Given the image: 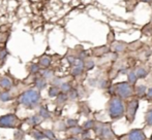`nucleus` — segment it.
Listing matches in <instances>:
<instances>
[{"instance_id":"f257e3e1","label":"nucleus","mask_w":152,"mask_h":140,"mask_svg":"<svg viewBox=\"0 0 152 140\" xmlns=\"http://www.w3.org/2000/svg\"><path fill=\"white\" fill-rule=\"evenodd\" d=\"M108 111L110 118H113V120L121 118L125 113V107H124L122 98H120L119 96L112 97L111 100L109 101Z\"/></svg>"},{"instance_id":"f03ea898","label":"nucleus","mask_w":152,"mask_h":140,"mask_svg":"<svg viewBox=\"0 0 152 140\" xmlns=\"http://www.w3.org/2000/svg\"><path fill=\"white\" fill-rule=\"evenodd\" d=\"M40 101V94L36 90H28L23 93L19 98V102L28 108L36 106Z\"/></svg>"},{"instance_id":"7ed1b4c3","label":"nucleus","mask_w":152,"mask_h":140,"mask_svg":"<svg viewBox=\"0 0 152 140\" xmlns=\"http://www.w3.org/2000/svg\"><path fill=\"white\" fill-rule=\"evenodd\" d=\"M94 130H95V132H96V135L102 140H112L114 138L113 131L109 124L98 123L97 125L94 126Z\"/></svg>"},{"instance_id":"20e7f679","label":"nucleus","mask_w":152,"mask_h":140,"mask_svg":"<svg viewBox=\"0 0 152 140\" xmlns=\"http://www.w3.org/2000/svg\"><path fill=\"white\" fill-rule=\"evenodd\" d=\"M115 92H116L117 96H119L122 99H127L132 96L134 92H132V84L126 82H119L115 86Z\"/></svg>"},{"instance_id":"39448f33","label":"nucleus","mask_w":152,"mask_h":140,"mask_svg":"<svg viewBox=\"0 0 152 140\" xmlns=\"http://www.w3.org/2000/svg\"><path fill=\"white\" fill-rule=\"evenodd\" d=\"M21 121L16 114H6L0 116V128H19Z\"/></svg>"},{"instance_id":"423d86ee","label":"nucleus","mask_w":152,"mask_h":140,"mask_svg":"<svg viewBox=\"0 0 152 140\" xmlns=\"http://www.w3.org/2000/svg\"><path fill=\"white\" fill-rule=\"evenodd\" d=\"M139 108V100L138 99H132L130 101H128L127 105L125 108V115L126 118L128 120V122L132 123L136 118L137 110Z\"/></svg>"},{"instance_id":"0eeeda50","label":"nucleus","mask_w":152,"mask_h":140,"mask_svg":"<svg viewBox=\"0 0 152 140\" xmlns=\"http://www.w3.org/2000/svg\"><path fill=\"white\" fill-rule=\"evenodd\" d=\"M127 140H146V135L142 129H134L127 134Z\"/></svg>"},{"instance_id":"6e6552de","label":"nucleus","mask_w":152,"mask_h":140,"mask_svg":"<svg viewBox=\"0 0 152 140\" xmlns=\"http://www.w3.org/2000/svg\"><path fill=\"white\" fill-rule=\"evenodd\" d=\"M12 82L10 80V77L3 76V77L0 78V87L1 88L5 89V90H10L12 88Z\"/></svg>"},{"instance_id":"1a4fd4ad","label":"nucleus","mask_w":152,"mask_h":140,"mask_svg":"<svg viewBox=\"0 0 152 140\" xmlns=\"http://www.w3.org/2000/svg\"><path fill=\"white\" fill-rule=\"evenodd\" d=\"M136 93L138 96L143 97L147 94V88L145 84H139V86L136 87Z\"/></svg>"},{"instance_id":"9d476101","label":"nucleus","mask_w":152,"mask_h":140,"mask_svg":"<svg viewBox=\"0 0 152 140\" xmlns=\"http://www.w3.org/2000/svg\"><path fill=\"white\" fill-rule=\"evenodd\" d=\"M35 86L38 90H42L47 87V82H46V78L44 77H39V78H36L35 80Z\"/></svg>"},{"instance_id":"9b49d317","label":"nucleus","mask_w":152,"mask_h":140,"mask_svg":"<svg viewBox=\"0 0 152 140\" xmlns=\"http://www.w3.org/2000/svg\"><path fill=\"white\" fill-rule=\"evenodd\" d=\"M138 75H137L136 71H129L127 74V79H128V82L132 84H134L138 80Z\"/></svg>"},{"instance_id":"f8f14e48","label":"nucleus","mask_w":152,"mask_h":140,"mask_svg":"<svg viewBox=\"0 0 152 140\" xmlns=\"http://www.w3.org/2000/svg\"><path fill=\"white\" fill-rule=\"evenodd\" d=\"M50 64H51V58H50V57L44 56V57H42V58H40V60H39V65H40V66L48 68Z\"/></svg>"},{"instance_id":"ddd939ff","label":"nucleus","mask_w":152,"mask_h":140,"mask_svg":"<svg viewBox=\"0 0 152 140\" xmlns=\"http://www.w3.org/2000/svg\"><path fill=\"white\" fill-rule=\"evenodd\" d=\"M42 121V118L40 115H33V116H31V118L28 120V123H29V125H33V126H36V125L39 124Z\"/></svg>"},{"instance_id":"4468645a","label":"nucleus","mask_w":152,"mask_h":140,"mask_svg":"<svg viewBox=\"0 0 152 140\" xmlns=\"http://www.w3.org/2000/svg\"><path fill=\"white\" fill-rule=\"evenodd\" d=\"M40 73H42V77L44 78H52L53 76H54V72L52 71V70H50V69H48V68H46V69H44V70H42L40 71Z\"/></svg>"},{"instance_id":"2eb2a0df","label":"nucleus","mask_w":152,"mask_h":140,"mask_svg":"<svg viewBox=\"0 0 152 140\" xmlns=\"http://www.w3.org/2000/svg\"><path fill=\"white\" fill-rule=\"evenodd\" d=\"M39 115L42 116V118H51L50 112L48 111V109H47L45 106H42V107L39 108Z\"/></svg>"},{"instance_id":"dca6fc26","label":"nucleus","mask_w":152,"mask_h":140,"mask_svg":"<svg viewBox=\"0 0 152 140\" xmlns=\"http://www.w3.org/2000/svg\"><path fill=\"white\" fill-rule=\"evenodd\" d=\"M82 133H83V129L79 126L72 127V128L69 129V134L74 135V136H76V135H78V134H82Z\"/></svg>"},{"instance_id":"f3484780","label":"nucleus","mask_w":152,"mask_h":140,"mask_svg":"<svg viewBox=\"0 0 152 140\" xmlns=\"http://www.w3.org/2000/svg\"><path fill=\"white\" fill-rule=\"evenodd\" d=\"M59 94H60V92H59L58 87H51L50 90H49V96L50 97H57Z\"/></svg>"},{"instance_id":"a211bd4d","label":"nucleus","mask_w":152,"mask_h":140,"mask_svg":"<svg viewBox=\"0 0 152 140\" xmlns=\"http://www.w3.org/2000/svg\"><path fill=\"white\" fill-rule=\"evenodd\" d=\"M32 137L35 140H42L44 138H46L44 132H39V131H32Z\"/></svg>"},{"instance_id":"6ab92c4d","label":"nucleus","mask_w":152,"mask_h":140,"mask_svg":"<svg viewBox=\"0 0 152 140\" xmlns=\"http://www.w3.org/2000/svg\"><path fill=\"white\" fill-rule=\"evenodd\" d=\"M83 70H84V67H80V66H74L72 69V74L74 76H79L82 74Z\"/></svg>"},{"instance_id":"aec40b11","label":"nucleus","mask_w":152,"mask_h":140,"mask_svg":"<svg viewBox=\"0 0 152 140\" xmlns=\"http://www.w3.org/2000/svg\"><path fill=\"white\" fill-rule=\"evenodd\" d=\"M136 73H137V75H138L139 78H145L147 76V74H148L147 73V70L145 68H142V67H140V68L137 69Z\"/></svg>"},{"instance_id":"412c9836","label":"nucleus","mask_w":152,"mask_h":140,"mask_svg":"<svg viewBox=\"0 0 152 140\" xmlns=\"http://www.w3.org/2000/svg\"><path fill=\"white\" fill-rule=\"evenodd\" d=\"M0 100L3 101V102L12 100V95L10 94V92H2L0 94Z\"/></svg>"},{"instance_id":"4be33fe9","label":"nucleus","mask_w":152,"mask_h":140,"mask_svg":"<svg viewBox=\"0 0 152 140\" xmlns=\"http://www.w3.org/2000/svg\"><path fill=\"white\" fill-rule=\"evenodd\" d=\"M60 90L62 93H68L70 90H72V87H70L69 84H67V82H62L61 86H60Z\"/></svg>"},{"instance_id":"5701e85b","label":"nucleus","mask_w":152,"mask_h":140,"mask_svg":"<svg viewBox=\"0 0 152 140\" xmlns=\"http://www.w3.org/2000/svg\"><path fill=\"white\" fill-rule=\"evenodd\" d=\"M66 100H67V96H66L65 93H60V94L57 96V103H58V104H62V103H64Z\"/></svg>"},{"instance_id":"b1692460","label":"nucleus","mask_w":152,"mask_h":140,"mask_svg":"<svg viewBox=\"0 0 152 140\" xmlns=\"http://www.w3.org/2000/svg\"><path fill=\"white\" fill-rule=\"evenodd\" d=\"M42 132H44L45 136H46L47 138H49V139H51V140H55V139H56V137H55V134H54V132H53V131H51V130H44Z\"/></svg>"},{"instance_id":"393cba45","label":"nucleus","mask_w":152,"mask_h":140,"mask_svg":"<svg viewBox=\"0 0 152 140\" xmlns=\"http://www.w3.org/2000/svg\"><path fill=\"white\" fill-rule=\"evenodd\" d=\"M145 121H146V123H147L148 126H152V109L148 110V112L146 113Z\"/></svg>"},{"instance_id":"a878e982","label":"nucleus","mask_w":152,"mask_h":140,"mask_svg":"<svg viewBox=\"0 0 152 140\" xmlns=\"http://www.w3.org/2000/svg\"><path fill=\"white\" fill-rule=\"evenodd\" d=\"M114 50L116 51V52H123L124 50H125V44L122 43V42H118V43L115 44L114 46Z\"/></svg>"},{"instance_id":"bb28decb","label":"nucleus","mask_w":152,"mask_h":140,"mask_svg":"<svg viewBox=\"0 0 152 140\" xmlns=\"http://www.w3.org/2000/svg\"><path fill=\"white\" fill-rule=\"evenodd\" d=\"M94 124H95V123H94L93 121H87L84 124V126H83V128H84L85 130H90V129L94 128V126H95Z\"/></svg>"},{"instance_id":"cd10ccee","label":"nucleus","mask_w":152,"mask_h":140,"mask_svg":"<svg viewBox=\"0 0 152 140\" xmlns=\"http://www.w3.org/2000/svg\"><path fill=\"white\" fill-rule=\"evenodd\" d=\"M77 125H78V121L77 120L69 118V120H67V122H66V126H68L69 128H72V127H76Z\"/></svg>"},{"instance_id":"c85d7f7f","label":"nucleus","mask_w":152,"mask_h":140,"mask_svg":"<svg viewBox=\"0 0 152 140\" xmlns=\"http://www.w3.org/2000/svg\"><path fill=\"white\" fill-rule=\"evenodd\" d=\"M68 97H69L70 99H72V100L77 99V97H78V91H76V90H70L69 92H68Z\"/></svg>"},{"instance_id":"c756f323","label":"nucleus","mask_w":152,"mask_h":140,"mask_svg":"<svg viewBox=\"0 0 152 140\" xmlns=\"http://www.w3.org/2000/svg\"><path fill=\"white\" fill-rule=\"evenodd\" d=\"M39 69H40L39 64H31V66H30L31 73H36V72L39 71Z\"/></svg>"},{"instance_id":"7c9ffc66","label":"nucleus","mask_w":152,"mask_h":140,"mask_svg":"<svg viewBox=\"0 0 152 140\" xmlns=\"http://www.w3.org/2000/svg\"><path fill=\"white\" fill-rule=\"evenodd\" d=\"M6 56H7V52H6V50L1 51V52H0V61L3 62V61L6 59Z\"/></svg>"},{"instance_id":"2f4dec72","label":"nucleus","mask_w":152,"mask_h":140,"mask_svg":"<svg viewBox=\"0 0 152 140\" xmlns=\"http://www.w3.org/2000/svg\"><path fill=\"white\" fill-rule=\"evenodd\" d=\"M93 66H94V63H93V61H87L86 63H85V67H86V69H92L93 68Z\"/></svg>"},{"instance_id":"473e14b6","label":"nucleus","mask_w":152,"mask_h":140,"mask_svg":"<svg viewBox=\"0 0 152 140\" xmlns=\"http://www.w3.org/2000/svg\"><path fill=\"white\" fill-rule=\"evenodd\" d=\"M82 135H83V138H84L85 140H86V139H89V137H90V133H89V131H88V130H86L85 132H83V133H82Z\"/></svg>"},{"instance_id":"72a5a7b5","label":"nucleus","mask_w":152,"mask_h":140,"mask_svg":"<svg viewBox=\"0 0 152 140\" xmlns=\"http://www.w3.org/2000/svg\"><path fill=\"white\" fill-rule=\"evenodd\" d=\"M147 98L148 99H151L152 100V88H150V89H148L147 90Z\"/></svg>"},{"instance_id":"f704fd0d","label":"nucleus","mask_w":152,"mask_h":140,"mask_svg":"<svg viewBox=\"0 0 152 140\" xmlns=\"http://www.w3.org/2000/svg\"><path fill=\"white\" fill-rule=\"evenodd\" d=\"M67 61H68V63H69V64L74 65V63H75V61H76V59H75L74 57H68Z\"/></svg>"},{"instance_id":"c9c22d12","label":"nucleus","mask_w":152,"mask_h":140,"mask_svg":"<svg viewBox=\"0 0 152 140\" xmlns=\"http://www.w3.org/2000/svg\"><path fill=\"white\" fill-rule=\"evenodd\" d=\"M143 2H146V3H152V0H142Z\"/></svg>"},{"instance_id":"e433bc0d","label":"nucleus","mask_w":152,"mask_h":140,"mask_svg":"<svg viewBox=\"0 0 152 140\" xmlns=\"http://www.w3.org/2000/svg\"><path fill=\"white\" fill-rule=\"evenodd\" d=\"M69 140H81V139H79V138H77V136H74V137H72Z\"/></svg>"},{"instance_id":"4c0bfd02","label":"nucleus","mask_w":152,"mask_h":140,"mask_svg":"<svg viewBox=\"0 0 152 140\" xmlns=\"http://www.w3.org/2000/svg\"><path fill=\"white\" fill-rule=\"evenodd\" d=\"M150 140H152V134H151V136H150Z\"/></svg>"},{"instance_id":"58836bf2","label":"nucleus","mask_w":152,"mask_h":140,"mask_svg":"<svg viewBox=\"0 0 152 140\" xmlns=\"http://www.w3.org/2000/svg\"><path fill=\"white\" fill-rule=\"evenodd\" d=\"M151 23H152V14H151Z\"/></svg>"},{"instance_id":"ea45409f","label":"nucleus","mask_w":152,"mask_h":140,"mask_svg":"<svg viewBox=\"0 0 152 140\" xmlns=\"http://www.w3.org/2000/svg\"><path fill=\"white\" fill-rule=\"evenodd\" d=\"M86 140H91V139H86Z\"/></svg>"},{"instance_id":"a19ab883","label":"nucleus","mask_w":152,"mask_h":140,"mask_svg":"<svg viewBox=\"0 0 152 140\" xmlns=\"http://www.w3.org/2000/svg\"><path fill=\"white\" fill-rule=\"evenodd\" d=\"M55 140H59V139H55Z\"/></svg>"}]
</instances>
